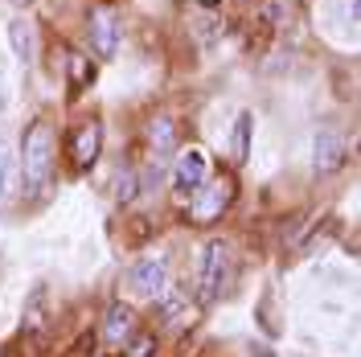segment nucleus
Instances as JSON below:
<instances>
[{
    "label": "nucleus",
    "instance_id": "f257e3e1",
    "mask_svg": "<svg viewBox=\"0 0 361 357\" xmlns=\"http://www.w3.org/2000/svg\"><path fill=\"white\" fill-rule=\"evenodd\" d=\"M21 177L29 193H45L49 177H54V132L45 123H29L21 140Z\"/></svg>",
    "mask_w": 361,
    "mask_h": 357
},
{
    "label": "nucleus",
    "instance_id": "f03ea898",
    "mask_svg": "<svg viewBox=\"0 0 361 357\" xmlns=\"http://www.w3.org/2000/svg\"><path fill=\"white\" fill-rule=\"evenodd\" d=\"M230 263H234L230 243L209 238V243L202 246V263H197V300H202V304L218 300V291H222L226 279H230Z\"/></svg>",
    "mask_w": 361,
    "mask_h": 357
},
{
    "label": "nucleus",
    "instance_id": "7ed1b4c3",
    "mask_svg": "<svg viewBox=\"0 0 361 357\" xmlns=\"http://www.w3.org/2000/svg\"><path fill=\"white\" fill-rule=\"evenodd\" d=\"M230 201H234V181L230 177H218V181H209V185L202 181V185H197V198L189 205V218H193V222H214Z\"/></svg>",
    "mask_w": 361,
    "mask_h": 357
},
{
    "label": "nucleus",
    "instance_id": "20e7f679",
    "mask_svg": "<svg viewBox=\"0 0 361 357\" xmlns=\"http://www.w3.org/2000/svg\"><path fill=\"white\" fill-rule=\"evenodd\" d=\"M99 152H103V123H99V119L78 123V128L70 132V160H74V169L87 173L90 164L99 160Z\"/></svg>",
    "mask_w": 361,
    "mask_h": 357
},
{
    "label": "nucleus",
    "instance_id": "39448f33",
    "mask_svg": "<svg viewBox=\"0 0 361 357\" xmlns=\"http://www.w3.org/2000/svg\"><path fill=\"white\" fill-rule=\"evenodd\" d=\"M132 288L140 296H148V300H160L164 291L173 288V271L164 259H140L132 267Z\"/></svg>",
    "mask_w": 361,
    "mask_h": 357
},
{
    "label": "nucleus",
    "instance_id": "423d86ee",
    "mask_svg": "<svg viewBox=\"0 0 361 357\" xmlns=\"http://www.w3.org/2000/svg\"><path fill=\"white\" fill-rule=\"evenodd\" d=\"M90 45H94L99 58H111L119 49V17H115V8H94L90 13Z\"/></svg>",
    "mask_w": 361,
    "mask_h": 357
},
{
    "label": "nucleus",
    "instance_id": "0eeeda50",
    "mask_svg": "<svg viewBox=\"0 0 361 357\" xmlns=\"http://www.w3.org/2000/svg\"><path fill=\"white\" fill-rule=\"evenodd\" d=\"M341 160H345V140H341V132H333V128L316 132V144H312V164H316V173H320V177L337 173Z\"/></svg>",
    "mask_w": 361,
    "mask_h": 357
},
{
    "label": "nucleus",
    "instance_id": "6e6552de",
    "mask_svg": "<svg viewBox=\"0 0 361 357\" xmlns=\"http://www.w3.org/2000/svg\"><path fill=\"white\" fill-rule=\"evenodd\" d=\"M202 181H209V157H205L202 148L180 152L177 169H173V185H177L180 193H189V189H197Z\"/></svg>",
    "mask_w": 361,
    "mask_h": 357
},
{
    "label": "nucleus",
    "instance_id": "1a4fd4ad",
    "mask_svg": "<svg viewBox=\"0 0 361 357\" xmlns=\"http://www.w3.org/2000/svg\"><path fill=\"white\" fill-rule=\"evenodd\" d=\"M135 329V313L128 308V304H107V313H103V341H111V345H119V341H128Z\"/></svg>",
    "mask_w": 361,
    "mask_h": 357
},
{
    "label": "nucleus",
    "instance_id": "9d476101",
    "mask_svg": "<svg viewBox=\"0 0 361 357\" xmlns=\"http://www.w3.org/2000/svg\"><path fill=\"white\" fill-rule=\"evenodd\" d=\"M189 29H193V37L202 45H209L222 37V17L214 8H189Z\"/></svg>",
    "mask_w": 361,
    "mask_h": 357
},
{
    "label": "nucleus",
    "instance_id": "9b49d317",
    "mask_svg": "<svg viewBox=\"0 0 361 357\" xmlns=\"http://www.w3.org/2000/svg\"><path fill=\"white\" fill-rule=\"evenodd\" d=\"M148 144H152V152H169V148L177 144V123H173L169 115H157V119L148 123Z\"/></svg>",
    "mask_w": 361,
    "mask_h": 357
},
{
    "label": "nucleus",
    "instance_id": "f8f14e48",
    "mask_svg": "<svg viewBox=\"0 0 361 357\" xmlns=\"http://www.w3.org/2000/svg\"><path fill=\"white\" fill-rule=\"evenodd\" d=\"M250 128H255V119L247 111L234 119V135H230V157L234 164H247V152H250Z\"/></svg>",
    "mask_w": 361,
    "mask_h": 357
},
{
    "label": "nucleus",
    "instance_id": "ddd939ff",
    "mask_svg": "<svg viewBox=\"0 0 361 357\" xmlns=\"http://www.w3.org/2000/svg\"><path fill=\"white\" fill-rule=\"evenodd\" d=\"M8 42H13V49H17V58L21 62H33V29H29V21H17L8 25Z\"/></svg>",
    "mask_w": 361,
    "mask_h": 357
},
{
    "label": "nucleus",
    "instance_id": "4468645a",
    "mask_svg": "<svg viewBox=\"0 0 361 357\" xmlns=\"http://www.w3.org/2000/svg\"><path fill=\"white\" fill-rule=\"evenodd\" d=\"M157 353V341L148 333H140V337H128V357H152Z\"/></svg>",
    "mask_w": 361,
    "mask_h": 357
},
{
    "label": "nucleus",
    "instance_id": "2eb2a0df",
    "mask_svg": "<svg viewBox=\"0 0 361 357\" xmlns=\"http://www.w3.org/2000/svg\"><path fill=\"white\" fill-rule=\"evenodd\" d=\"M70 70H74V87H87L90 78H94V70L82 54H70Z\"/></svg>",
    "mask_w": 361,
    "mask_h": 357
},
{
    "label": "nucleus",
    "instance_id": "dca6fc26",
    "mask_svg": "<svg viewBox=\"0 0 361 357\" xmlns=\"http://www.w3.org/2000/svg\"><path fill=\"white\" fill-rule=\"evenodd\" d=\"M0 198H13V160H8V152H0Z\"/></svg>",
    "mask_w": 361,
    "mask_h": 357
},
{
    "label": "nucleus",
    "instance_id": "f3484780",
    "mask_svg": "<svg viewBox=\"0 0 361 357\" xmlns=\"http://www.w3.org/2000/svg\"><path fill=\"white\" fill-rule=\"evenodd\" d=\"M135 189H140V181H135V173L128 169V173L119 177V201H132V198H135Z\"/></svg>",
    "mask_w": 361,
    "mask_h": 357
},
{
    "label": "nucleus",
    "instance_id": "a211bd4d",
    "mask_svg": "<svg viewBox=\"0 0 361 357\" xmlns=\"http://www.w3.org/2000/svg\"><path fill=\"white\" fill-rule=\"evenodd\" d=\"M17 4H25V0H17Z\"/></svg>",
    "mask_w": 361,
    "mask_h": 357
}]
</instances>
